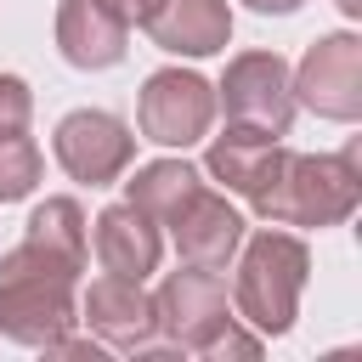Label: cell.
Segmentation results:
<instances>
[{
	"instance_id": "1",
	"label": "cell",
	"mask_w": 362,
	"mask_h": 362,
	"mask_svg": "<svg viewBox=\"0 0 362 362\" xmlns=\"http://www.w3.org/2000/svg\"><path fill=\"white\" fill-rule=\"evenodd\" d=\"M79 272H85L79 260L51 255L28 238L6 249L0 255V334L17 345H40V351L62 339L79 322V300H74Z\"/></svg>"
},
{
	"instance_id": "2",
	"label": "cell",
	"mask_w": 362,
	"mask_h": 362,
	"mask_svg": "<svg viewBox=\"0 0 362 362\" xmlns=\"http://www.w3.org/2000/svg\"><path fill=\"white\" fill-rule=\"evenodd\" d=\"M362 204V170L356 147L345 153H288L277 158L272 181L249 198V209L266 226H339Z\"/></svg>"
},
{
	"instance_id": "3",
	"label": "cell",
	"mask_w": 362,
	"mask_h": 362,
	"mask_svg": "<svg viewBox=\"0 0 362 362\" xmlns=\"http://www.w3.org/2000/svg\"><path fill=\"white\" fill-rule=\"evenodd\" d=\"M238 277H232V311L238 322H249L260 339H277L294 328L300 317V294L311 277V249L305 238L283 232V226H260L255 238L243 232L238 243Z\"/></svg>"
},
{
	"instance_id": "4",
	"label": "cell",
	"mask_w": 362,
	"mask_h": 362,
	"mask_svg": "<svg viewBox=\"0 0 362 362\" xmlns=\"http://www.w3.org/2000/svg\"><path fill=\"white\" fill-rule=\"evenodd\" d=\"M215 124V85L192 68H158L141 79V96H136V130L141 141L153 147H170V153H187L209 136Z\"/></svg>"
},
{
	"instance_id": "5",
	"label": "cell",
	"mask_w": 362,
	"mask_h": 362,
	"mask_svg": "<svg viewBox=\"0 0 362 362\" xmlns=\"http://www.w3.org/2000/svg\"><path fill=\"white\" fill-rule=\"evenodd\" d=\"M215 113H226V124H249V130H266L283 141L294 124L288 62L277 51H238L215 85Z\"/></svg>"
},
{
	"instance_id": "6",
	"label": "cell",
	"mask_w": 362,
	"mask_h": 362,
	"mask_svg": "<svg viewBox=\"0 0 362 362\" xmlns=\"http://www.w3.org/2000/svg\"><path fill=\"white\" fill-rule=\"evenodd\" d=\"M288 85H294V107H311L317 119H334V124L362 119V40L351 28L311 40Z\"/></svg>"
},
{
	"instance_id": "7",
	"label": "cell",
	"mask_w": 362,
	"mask_h": 362,
	"mask_svg": "<svg viewBox=\"0 0 362 362\" xmlns=\"http://www.w3.org/2000/svg\"><path fill=\"white\" fill-rule=\"evenodd\" d=\"M51 153H57V164H62L79 187H113V181L130 170V158H136V136H130V124H124L119 113H107V107H74V113L57 119Z\"/></svg>"
},
{
	"instance_id": "8",
	"label": "cell",
	"mask_w": 362,
	"mask_h": 362,
	"mask_svg": "<svg viewBox=\"0 0 362 362\" xmlns=\"http://www.w3.org/2000/svg\"><path fill=\"white\" fill-rule=\"evenodd\" d=\"M153 311H158V334L170 339V351H209V339L232 322V300H226V283L221 272L209 266H187L170 272L153 294Z\"/></svg>"
},
{
	"instance_id": "9",
	"label": "cell",
	"mask_w": 362,
	"mask_h": 362,
	"mask_svg": "<svg viewBox=\"0 0 362 362\" xmlns=\"http://www.w3.org/2000/svg\"><path fill=\"white\" fill-rule=\"evenodd\" d=\"M79 322L96 334V345L107 351H141L158 339V311H153V294L136 283V277H90L85 300H79Z\"/></svg>"
},
{
	"instance_id": "10",
	"label": "cell",
	"mask_w": 362,
	"mask_h": 362,
	"mask_svg": "<svg viewBox=\"0 0 362 362\" xmlns=\"http://www.w3.org/2000/svg\"><path fill=\"white\" fill-rule=\"evenodd\" d=\"M170 243H175V255L187 260V266H209V272H226L232 266V255H238V243H243V215L226 204V192H215V187H198L170 221Z\"/></svg>"
},
{
	"instance_id": "11",
	"label": "cell",
	"mask_w": 362,
	"mask_h": 362,
	"mask_svg": "<svg viewBox=\"0 0 362 362\" xmlns=\"http://www.w3.org/2000/svg\"><path fill=\"white\" fill-rule=\"evenodd\" d=\"M90 249H96V266L113 272V277H136L147 283L164 260V238H158V221L141 215L136 204H107L96 221H90Z\"/></svg>"
},
{
	"instance_id": "12",
	"label": "cell",
	"mask_w": 362,
	"mask_h": 362,
	"mask_svg": "<svg viewBox=\"0 0 362 362\" xmlns=\"http://www.w3.org/2000/svg\"><path fill=\"white\" fill-rule=\"evenodd\" d=\"M141 28L170 57H215L232 45V6L226 0H158Z\"/></svg>"
},
{
	"instance_id": "13",
	"label": "cell",
	"mask_w": 362,
	"mask_h": 362,
	"mask_svg": "<svg viewBox=\"0 0 362 362\" xmlns=\"http://www.w3.org/2000/svg\"><path fill=\"white\" fill-rule=\"evenodd\" d=\"M57 51L74 68H113L130 51V23L107 0H62L57 6Z\"/></svg>"
},
{
	"instance_id": "14",
	"label": "cell",
	"mask_w": 362,
	"mask_h": 362,
	"mask_svg": "<svg viewBox=\"0 0 362 362\" xmlns=\"http://www.w3.org/2000/svg\"><path fill=\"white\" fill-rule=\"evenodd\" d=\"M204 141H209L204 170H209L226 192H238V198H255V192L272 181L277 158H283V141L266 136V130H249V124H226L221 136H204Z\"/></svg>"
},
{
	"instance_id": "15",
	"label": "cell",
	"mask_w": 362,
	"mask_h": 362,
	"mask_svg": "<svg viewBox=\"0 0 362 362\" xmlns=\"http://www.w3.org/2000/svg\"><path fill=\"white\" fill-rule=\"evenodd\" d=\"M198 187H204V175H198L187 158H153V164H141V170L124 181V204H136L141 215H153V221L164 226Z\"/></svg>"
},
{
	"instance_id": "16",
	"label": "cell",
	"mask_w": 362,
	"mask_h": 362,
	"mask_svg": "<svg viewBox=\"0 0 362 362\" xmlns=\"http://www.w3.org/2000/svg\"><path fill=\"white\" fill-rule=\"evenodd\" d=\"M28 243H40V249L68 255V260L85 266V255H90V221H85L79 198H45V204H34V215H28Z\"/></svg>"
},
{
	"instance_id": "17",
	"label": "cell",
	"mask_w": 362,
	"mask_h": 362,
	"mask_svg": "<svg viewBox=\"0 0 362 362\" xmlns=\"http://www.w3.org/2000/svg\"><path fill=\"white\" fill-rule=\"evenodd\" d=\"M40 175H45V153L28 141V130L0 136V204L28 198V192L40 187Z\"/></svg>"
},
{
	"instance_id": "18",
	"label": "cell",
	"mask_w": 362,
	"mask_h": 362,
	"mask_svg": "<svg viewBox=\"0 0 362 362\" xmlns=\"http://www.w3.org/2000/svg\"><path fill=\"white\" fill-rule=\"evenodd\" d=\"M28 119H34V90H28V79L0 74V136L28 130Z\"/></svg>"
},
{
	"instance_id": "19",
	"label": "cell",
	"mask_w": 362,
	"mask_h": 362,
	"mask_svg": "<svg viewBox=\"0 0 362 362\" xmlns=\"http://www.w3.org/2000/svg\"><path fill=\"white\" fill-rule=\"evenodd\" d=\"M204 356H215V362H221V356H243V362H249V356H260V334H243V328H238V317H232V322L209 339V351H204Z\"/></svg>"
},
{
	"instance_id": "20",
	"label": "cell",
	"mask_w": 362,
	"mask_h": 362,
	"mask_svg": "<svg viewBox=\"0 0 362 362\" xmlns=\"http://www.w3.org/2000/svg\"><path fill=\"white\" fill-rule=\"evenodd\" d=\"M107 6H113V11H119L130 28H141V23L153 17V6H158V0H107Z\"/></svg>"
},
{
	"instance_id": "21",
	"label": "cell",
	"mask_w": 362,
	"mask_h": 362,
	"mask_svg": "<svg viewBox=\"0 0 362 362\" xmlns=\"http://www.w3.org/2000/svg\"><path fill=\"white\" fill-rule=\"evenodd\" d=\"M249 11H260V17H288V11H300L305 0H243Z\"/></svg>"
},
{
	"instance_id": "22",
	"label": "cell",
	"mask_w": 362,
	"mask_h": 362,
	"mask_svg": "<svg viewBox=\"0 0 362 362\" xmlns=\"http://www.w3.org/2000/svg\"><path fill=\"white\" fill-rule=\"evenodd\" d=\"M334 6H339V11H345V17H351V23H356V17H362V0H334Z\"/></svg>"
}]
</instances>
